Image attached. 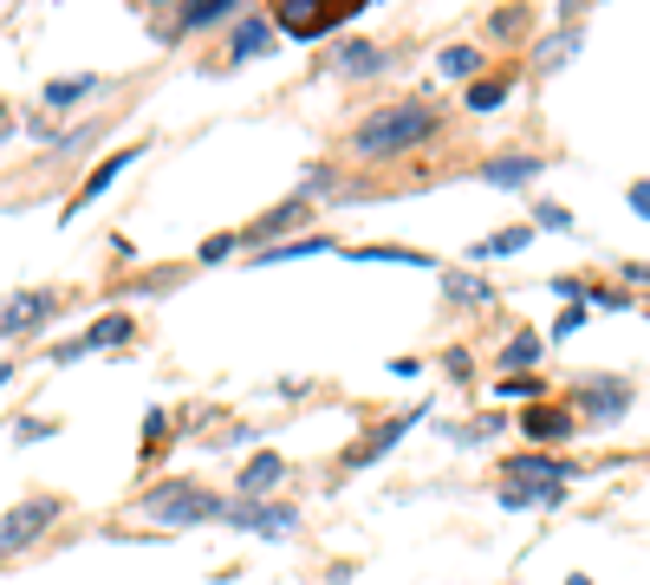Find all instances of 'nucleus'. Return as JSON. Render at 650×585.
<instances>
[{
  "instance_id": "nucleus-20",
  "label": "nucleus",
  "mask_w": 650,
  "mask_h": 585,
  "mask_svg": "<svg viewBox=\"0 0 650 585\" xmlns=\"http://www.w3.org/2000/svg\"><path fill=\"white\" fill-rule=\"evenodd\" d=\"M442 292H449V299H469V306L495 299V287H488V280H475V274H449V280H442Z\"/></svg>"
},
{
  "instance_id": "nucleus-9",
  "label": "nucleus",
  "mask_w": 650,
  "mask_h": 585,
  "mask_svg": "<svg viewBox=\"0 0 650 585\" xmlns=\"http://www.w3.org/2000/svg\"><path fill=\"white\" fill-rule=\"evenodd\" d=\"M228 514H234V527H254V533H293L299 527L293 508H261V501H241V508H228Z\"/></svg>"
},
{
  "instance_id": "nucleus-2",
  "label": "nucleus",
  "mask_w": 650,
  "mask_h": 585,
  "mask_svg": "<svg viewBox=\"0 0 650 585\" xmlns=\"http://www.w3.org/2000/svg\"><path fill=\"white\" fill-rule=\"evenodd\" d=\"M144 514L150 520H169V527H202V520H216L221 514V495L189 488V482H163V488H150Z\"/></svg>"
},
{
  "instance_id": "nucleus-26",
  "label": "nucleus",
  "mask_w": 650,
  "mask_h": 585,
  "mask_svg": "<svg viewBox=\"0 0 650 585\" xmlns=\"http://www.w3.org/2000/svg\"><path fill=\"white\" fill-rule=\"evenodd\" d=\"M520 247H527V228H507L495 241H482V254H520Z\"/></svg>"
},
{
  "instance_id": "nucleus-31",
  "label": "nucleus",
  "mask_w": 650,
  "mask_h": 585,
  "mask_svg": "<svg viewBox=\"0 0 650 585\" xmlns=\"http://www.w3.org/2000/svg\"><path fill=\"white\" fill-rule=\"evenodd\" d=\"M631 209H638V216H650V183H631Z\"/></svg>"
},
{
  "instance_id": "nucleus-21",
  "label": "nucleus",
  "mask_w": 650,
  "mask_h": 585,
  "mask_svg": "<svg viewBox=\"0 0 650 585\" xmlns=\"http://www.w3.org/2000/svg\"><path fill=\"white\" fill-rule=\"evenodd\" d=\"M442 73L449 78H475L482 73V53H475V46H449V53H442Z\"/></svg>"
},
{
  "instance_id": "nucleus-5",
  "label": "nucleus",
  "mask_w": 650,
  "mask_h": 585,
  "mask_svg": "<svg viewBox=\"0 0 650 585\" xmlns=\"http://www.w3.org/2000/svg\"><path fill=\"white\" fill-rule=\"evenodd\" d=\"M118 339H131V312H104L91 332H78L73 345H59V358H78V352H104V345H118Z\"/></svg>"
},
{
  "instance_id": "nucleus-18",
  "label": "nucleus",
  "mask_w": 650,
  "mask_h": 585,
  "mask_svg": "<svg viewBox=\"0 0 650 585\" xmlns=\"http://www.w3.org/2000/svg\"><path fill=\"white\" fill-rule=\"evenodd\" d=\"M326 247H332L326 234H306V241H287V247H267L261 267H280V261H299V254H326Z\"/></svg>"
},
{
  "instance_id": "nucleus-13",
  "label": "nucleus",
  "mask_w": 650,
  "mask_h": 585,
  "mask_svg": "<svg viewBox=\"0 0 650 585\" xmlns=\"http://www.w3.org/2000/svg\"><path fill=\"white\" fill-rule=\"evenodd\" d=\"M482 176H488L495 189H520V183H533V176H540V163H533V156H502V163H488Z\"/></svg>"
},
{
  "instance_id": "nucleus-11",
  "label": "nucleus",
  "mask_w": 650,
  "mask_h": 585,
  "mask_svg": "<svg viewBox=\"0 0 650 585\" xmlns=\"http://www.w3.org/2000/svg\"><path fill=\"white\" fill-rule=\"evenodd\" d=\"M625 404H631V384H585V410H592L598 423H612Z\"/></svg>"
},
{
  "instance_id": "nucleus-3",
  "label": "nucleus",
  "mask_w": 650,
  "mask_h": 585,
  "mask_svg": "<svg viewBox=\"0 0 650 585\" xmlns=\"http://www.w3.org/2000/svg\"><path fill=\"white\" fill-rule=\"evenodd\" d=\"M59 520V501L53 495H33V501H20V508L0 514V553H20V547H33L46 527Z\"/></svg>"
},
{
  "instance_id": "nucleus-30",
  "label": "nucleus",
  "mask_w": 650,
  "mask_h": 585,
  "mask_svg": "<svg viewBox=\"0 0 650 585\" xmlns=\"http://www.w3.org/2000/svg\"><path fill=\"white\" fill-rule=\"evenodd\" d=\"M540 228H573V216H566V209H553V202H547V209H540Z\"/></svg>"
},
{
  "instance_id": "nucleus-32",
  "label": "nucleus",
  "mask_w": 650,
  "mask_h": 585,
  "mask_svg": "<svg viewBox=\"0 0 650 585\" xmlns=\"http://www.w3.org/2000/svg\"><path fill=\"white\" fill-rule=\"evenodd\" d=\"M566 585H592V580H566Z\"/></svg>"
},
{
  "instance_id": "nucleus-6",
  "label": "nucleus",
  "mask_w": 650,
  "mask_h": 585,
  "mask_svg": "<svg viewBox=\"0 0 650 585\" xmlns=\"http://www.w3.org/2000/svg\"><path fill=\"white\" fill-rule=\"evenodd\" d=\"M520 430H527V437H533L540 449H547V442H566V437L579 430V423L566 417V410H553V404H533V410L520 417Z\"/></svg>"
},
{
  "instance_id": "nucleus-8",
  "label": "nucleus",
  "mask_w": 650,
  "mask_h": 585,
  "mask_svg": "<svg viewBox=\"0 0 650 585\" xmlns=\"http://www.w3.org/2000/svg\"><path fill=\"white\" fill-rule=\"evenodd\" d=\"M359 7H332V0H312V13H280V26L299 33V40H312V33H326V26H339V20H352Z\"/></svg>"
},
{
  "instance_id": "nucleus-23",
  "label": "nucleus",
  "mask_w": 650,
  "mask_h": 585,
  "mask_svg": "<svg viewBox=\"0 0 650 585\" xmlns=\"http://www.w3.org/2000/svg\"><path fill=\"white\" fill-rule=\"evenodd\" d=\"M533 358H540V339H533V332H520V339H507L502 365H533Z\"/></svg>"
},
{
  "instance_id": "nucleus-19",
  "label": "nucleus",
  "mask_w": 650,
  "mask_h": 585,
  "mask_svg": "<svg viewBox=\"0 0 650 585\" xmlns=\"http://www.w3.org/2000/svg\"><path fill=\"white\" fill-rule=\"evenodd\" d=\"M306 221V202L293 196V202H280V209H267V216L254 221V234H280V228H299Z\"/></svg>"
},
{
  "instance_id": "nucleus-29",
  "label": "nucleus",
  "mask_w": 650,
  "mask_h": 585,
  "mask_svg": "<svg viewBox=\"0 0 650 585\" xmlns=\"http://www.w3.org/2000/svg\"><path fill=\"white\" fill-rule=\"evenodd\" d=\"M579 325H585V306H566V312H560V325H553V332H560V339H573Z\"/></svg>"
},
{
  "instance_id": "nucleus-33",
  "label": "nucleus",
  "mask_w": 650,
  "mask_h": 585,
  "mask_svg": "<svg viewBox=\"0 0 650 585\" xmlns=\"http://www.w3.org/2000/svg\"><path fill=\"white\" fill-rule=\"evenodd\" d=\"M0 124H7V104H0Z\"/></svg>"
},
{
  "instance_id": "nucleus-15",
  "label": "nucleus",
  "mask_w": 650,
  "mask_h": 585,
  "mask_svg": "<svg viewBox=\"0 0 650 585\" xmlns=\"http://www.w3.org/2000/svg\"><path fill=\"white\" fill-rule=\"evenodd\" d=\"M234 13V0H196V7H183V33H202V26H216Z\"/></svg>"
},
{
  "instance_id": "nucleus-28",
  "label": "nucleus",
  "mask_w": 650,
  "mask_h": 585,
  "mask_svg": "<svg viewBox=\"0 0 650 585\" xmlns=\"http://www.w3.org/2000/svg\"><path fill=\"white\" fill-rule=\"evenodd\" d=\"M502 397H540V377H507Z\"/></svg>"
},
{
  "instance_id": "nucleus-14",
  "label": "nucleus",
  "mask_w": 650,
  "mask_h": 585,
  "mask_svg": "<svg viewBox=\"0 0 650 585\" xmlns=\"http://www.w3.org/2000/svg\"><path fill=\"white\" fill-rule=\"evenodd\" d=\"M124 163H137V150H118V156H104V163L91 169V183L78 189V202H91V196H104V189H111V183L124 176Z\"/></svg>"
},
{
  "instance_id": "nucleus-4",
  "label": "nucleus",
  "mask_w": 650,
  "mask_h": 585,
  "mask_svg": "<svg viewBox=\"0 0 650 585\" xmlns=\"http://www.w3.org/2000/svg\"><path fill=\"white\" fill-rule=\"evenodd\" d=\"M59 299L46 287H33V292H13V299H0V339H13V332H33L46 312H53Z\"/></svg>"
},
{
  "instance_id": "nucleus-25",
  "label": "nucleus",
  "mask_w": 650,
  "mask_h": 585,
  "mask_svg": "<svg viewBox=\"0 0 650 585\" xmlns=\"http://www.w3.org/2000/svg\"><path fill=\"white\" fill-rule=\"evenodd\" d=\"M488 33H495V40H520V33H527V13H520V7H514V13H495Z\"/></svg>"
},
{
  "instance_id": "nucleus-22",
  "label": "nucleus",
  "mask_w": 650,
  "mask_h": 585,
  "mask_svg": "<svg viewBox=\"0 0 650 585\" xmlns=\"http://www.w3.org/2000/svg\"><path fill=\"white\" fill-rule=\"evenodd\" d=\"M339 66H345V73H377V66H384V53H377V46H345V53H339Z\"/></svg>"
},
{
  "instance_id": "nucleus-24",
  "label": "nucleus",
  "mask_w": 650,
  "mask_h": 585,
  "mask_svg": "<svg viewBox=\"0 0 650 585\" xmlns=\"http://www.w3.org/2000/svg\"><path fill=\"white\" fill-rule=\"evenodd\" d=\"M91 91V78H59V85H46V104H78Z\"/></svg>"
},
{
  "instance_id": "nucleus-27",
  "label": "nucleus",
  "mask_w": 650,
  "mask_h": 585,
  "mask_svg": "<svg viewBox=\"0 0 650 585\" xmlns=\"http://www.w3.org/2000/svg\"><path fill=\"white\" fill-rule=\"evenodd\" d=\"M228 254H234V234H209L202 241V261H228Z\"/></svg>"
},
{
  "instance_id": "nucleus-7",
  "label": "nucleus",
  "mask_w": 650,
  "mask_h": 585,
  "mask_svg": "<svg viewBox=\"0 0 650 585\" xmlns=\"http://www.w3.org/2000/svg\"><path fill=\"white\" fill-rule=\"evenodd\" d=\"M502 475H527V488H560V482H566L573 468H566L560 455H514Z\"/></svg>"
},
{
  "instance_id": "nucleus-17",
  "label": "nucleus",
  "mask_w": 650,
  "mask_h": 585,
  "mask_svg": "<svg viewBox=\"0 0 650 585\" xmlns=\"http://www.w3.org/2000/svg\"><path fill=\"white\" fill-rule=\"evenodd\" d=\"M507 85H514V73L475 78V85H469V104H475V111H495V104H502V98H507Z\"/></svg>"
},
{
  "instance_id": "nucleus-16",
  "label": "nucleus",
  "mask_w": 650,
  "mask_h": 585,
  "mask_svg": "<svg viewBox=\"0 0 650 585\" xmlns=\"http://www.w3.org/2000/svg\"><path fill=\"white\" fill-rule=\"evenodd\" d=\"M261 46H267V20H241V26H234V40H228V53H234V59H254Z\"/></svg>"
},
{
  "instance_id": "nucleus-12",
  "label": "nucleus",
  "mask_w": 650,
  "mask_h": 585,
  "mask_svg": "<svg viewBox=\"0 0 650 585\" xmlns=\"http://www.w3.org/2000/svg\"><path fill=\"white\" fill-rule=\"evenodd\" d=\"M280 475H287V468H280V455H254V462L241 468V495H274V488H280Z\"/></svg>"
},
{
  "instance_id": "nucleus-10",
  "label": "nucleus",
  "mask_w": 650,
  "mask_h": 585,
  "mask_svg": "<svg viewBox=\"0 0 650 585\" xmlns=\"http://www.w3.org/2000/svg\"><path fill=\"white\" fill-rule=\"evenodd\" d=\"M410 423H417V417H390V423H384V430H371V437H364L359 449H352V455H345V462H352V468H364V462H377V455H384V449H390V442L404 437V430H410Z\"/></svg>"
},
{
  "instance_id": "nucleus-1",
  "label": "nucleus",
  "mask_w": 650,
  "mask_h": 585,
  "mask_svg": "<svg viewBox=\"0 0 650 585\" xmlns=\"http://www.w3.org/2000/svg\"><path fill=\"white\" fill-rule=\"evenodd\" d=\"M436 124H442V111H430V104H390V111L364 118L352 144H359V156H397V150L430 144Z\"/></svg>"
}]
</instances>
